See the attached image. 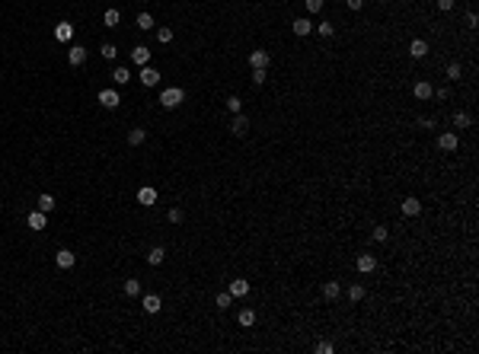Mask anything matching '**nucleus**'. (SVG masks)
I'll use <instances>...</instances> for the list:
<instances>
[{"label":"nucleus","instance_id":"obj_1","mask_svg":"<svg viewBox=\"0 0 479 354\" xmlns=\"http://www.w3.org/2000/svg\"><path fill=\"white\" fill-rule=\"evenodd\" d=\"M182 102H185V90H182V86H166V90L160 93V106L163 108H179Z\"/></svg>","mask_w":479,"mask_h":354},{"label":"nucleus","instance_id":"obj_2","mask_svg":"<svg viewBox=\"0 0 479 354\" xmlns=\"http://www.w3.org/2000/svg\"><path fill=\"white\" fill-rule=\"evenodd\" d=\"M438 147H441L444 153H454L457 147H460V138H457L454 131H444V134H438Z\"/></svg>","mask_w":479,"mask_h":354},{"label":"nucleus","instance_id":"obj_3","mask_svg":"<svg viewBox=\"0 0 479 354\" xmlns=\"http://www.w3.org/2000/svg\"><path fill=\"white\" fill-rule=\"evenodd\" d=\"M99 106H103V108H118L121 106L118 90H99Z\"/></svg>","mask_w":479,"mask_h":354},{"label":"nucleus","instance_id":"obj_4","mask_svg":"<svg viewBox=\"0 0 479 354\" xmlns=\"http://www.w3.org/2000/svg\"><path fill=\"white\" fill-rule=\"evenodd\" d=\"M26 223H29V230H45V223H48V214H45V211H29V214H26Z\"/></svg>","mask_w":479,"mask_h":354},{"label":"nucleus","instance_id":"obj_5","mask_svg":"<svg viewBox=\"0 0 479 354\" xmlns=\"http://www.w3.org/2000/svg\"><path fill=\"white\" fill-rule=\"evenodd\" d=\"M67 64H71V67L86 64V48H83V45H71V48H67Z\"/></svg>","mask_w":479,"mask_h":354},{"label":"nucleus","instance_id":"obj_6","mask_svg":"<svg viewBox=\"0 0 479 354\" xmlns=\"http://www.w3.org/2000/svg\"><path fill=\"white\" fill-rule=\"evenodd\" d=\"M400 208H403V214H406V217H419V214H422V201L415 198V195L403 198V204H400Z\"/></svg>","mask_w":479,"mask_h":354},{"label":"nucleus","instance_id":"obj_7","mask_svg":"<svg viewBox=\"0 0 479 354\" xmlns=\"http://www.w3.org/2000/svg\"><path fill=\"white\" fill-rule=\"evenodd\" d=\"M428 42H425V38H412V42H409V54H412L415 61H422V58H428Z\"/></svg>","mask_w":479,"mask_h":354},{"label":"nucleus","instance_id":"obj_8","mask_svg":"<svg viewBox=\"0 0 479 354\" xmlns=\"http://www.w3.org/2000/svg\"><path fill=\"white\" fill-rule=\"evenodd\" d=\"M141 306H144V313H150V316H153V313L163 310V300H160L157 294H144V297H141Z\"/></svg>","mask_w":479,"mask_h":354},{"label":"nucleus","instance_id":"obj_9","mask_svg":"<svg viewBox=\"0 0 479 354\" xmlns=\"http://www.w3.org/2000/svg\"><path fill=\"white\" fill-rule=\"evenodd\" d=\"M249 131V118L243 112H237L233 115V121H230V134H237V138H243V134Z\"/></svg>","mask_w":479,"mask_h":354},{"label":"nucleus","instance_id":"obj_10","mask_svg":"<svg viewBox=\"0 0 479 354\" xmlns=\"http://www.w3.org/2000/svg\"><path fill=\"white\" fill-rule=\"evenodd\" d=\"M141 83H144V86H157L160 83V71L150 67V64H144V67H141Z\"/></svg>","mask_w":479,"mask_h":354},{"label":"nucleus","instance_id":"obj_11","mask_svg":"<svg viewBox=\"0 0 479 354\" xmlns=\"http://www.w3.org/2000/svg\"><path fill=\"white\" fill-rule=\"evenodd\" d=\"M55 262H58V268H74V265H77V255H74V249H58Z\"/></svg>","mask_w":479,"mask_h":354},{"label":"nucleus","instance_id":"obj_12","mask_svg":"<svg viewBox=\"0 0 479 354\" xmlns=\"http://www.w3.org/2000/svg\"><path fill=\"white\" fill-rule=\"evenodd\" d=\"M291 32L294 35H310V32H313V23H310V16H297L291 23Z\"/></svg>","mask_w":479,"mask_h":354},{"label":"nucleus","instance_id":"obj_13","mask_svg":"<svg viewBox=\"0 0 479 354\" xmlns=\"http://www.w3.org/2000/svg\"><path fill=\"white\" fill-rule=\"evenodd\" d=\"M55 38H58V42H71V38H74V23L61 19V23L55 26Z\"/></svg>","mask_w":479,"mask_h":354},{"label":"nucleus","instance_id":"obj_14","mask_svg":"<svg viewBox=\"0 0 479 354\" xmlns=\"http://www.w3.org/2000/svg\"><path fill=\"white\" fill-rule=\"evenodd\" d=\"M412 96L425 102V99H431V96H435V86H431V83H428V80H419V83H415V86H412Z\"/></svg>","mask_w":479,"mask_h":354},{"label":"nucleus","instance_id":"obj_15","mask_svg":"<svg viewBox=\"0 0 479 354\" xmlns=\"http://www.w3.org/2000/svg\"><path fill=\"white\" fill-rule=\"evenodd\" d=\"M138 204H144V208H150V204H157V188H153V185H144V188H138Z\"/></svg>","mask_w":479,"mask_h":354},{"label":"nucleus","instance_id":"obj_16","mask_svg":"<svg viewBox=\"0 0 479 354\" xmlns=\"http://www.w3.org/2000/svg\"><path fill=\"white\" fill-rule=\"evenodd\" d=\"M268 51H262V48H256V51H249V67H268Z\"/></svg>","mask_w":479,"mask_h":354},{"label":"nucleus","instance_id":"obj_17","mask_svg":"<svg viewBox=\"0 0 479 354\" xmlns=\"http://www.w3.org/2000/svg\"><path fill=\"white\" fill-rule=\"evenodd\" d=\"M374 268H377V258L368 255V252H361V255H358V271H361V275H370Z\"/></svg>","mask_w":479,"mask_h":354},{"label":"nucleus","instance_id":"obj_18","mask_svg":"<svg viewBox=\"0 0 479 354\" xmlns=\"http://www.w3.org/2000/svg\"><path fill=\"white\" fill-rule=\"evenodd\" d=\"M131 61H134V64H141V67L150 64V48H147V45H138V48L131 51Z\"/></svg>","mask_w":479,"mask_h":354},{"label":"nucleus","instance_id":"obj_19","mask_svg":"<svg viewBox=\"0 0 479 354\" xmlns=\"http://www.w3.org/2000/svg\"><path fill=\"white\" fill-rule=\"evenodd\" d=\"M249 294V281H243V278H237V281H230V297L237 300V297H246Z\"/></svg>","mask_w":479,"mask_h":354},{"label":"nucleus","instance_id":"obj_20","mask_svg":"<svg viewBox=\"0 0 479 354\" xmlns=\"http://www.w3.org/2000/svg\"><path fill=\"white\" fill-rule=\"evenodd\" d=\"M339 294H342L339 281H326V284H323V297H326V300H339Z\"/></svg>","mask_w":479,"mask_h":354},{"label":"nucleus","instance_id":"obj_21","mask_svg":"<svg viewBox=\"0 0 479 354\" xmlns=\"http://www.w3.org/2000/svg\"><path fill=\"white\" fill-rule=\"evenodd\" d=\"M103 23H106V26H109V29H115V26L121 23V13L115 10V6H109V10H106V13H103Z\"/></svg>","mask_w":479,"mask_h":354},{"label":"nucleus","instance_id":"obj_22","mask_svg":"<svg viewBox=\"0 0 479 354\" xmlns=\"http://www.w3.org/2000/svg\"><path fill=\"white\" fill-rule=\"evenodd\" d=\"M144 138H147L144 128H131V131H128V144H131V147H141V144H144Z\"/></svg>","mask_w":479,"mask_h":354},{"label":"nucleus","instance_id":"obj_23","mask_svg":"<svg viewBox=\"0 0 479 354\" xmlns=\"http://www.w3.org/2000/svg\"><path fill=\"white\" fill-rule=\"evenodd\" d=\"M163 258H166V249L163 246H153L150 252H147V265H160Z\"/></svg>","mask_w":479,"mask_h":354},{"label":"nucleus","instance_id":"obj_24","mask_svg":"<svg viewBox=\"0 0 479 354\" xmlns=\"http://www.w3.org/2000/svg\"><path fill=\"white\" fill-rule=\"evenodd\" d=\"M237 322H240V325H246V329H249V325H256V310H249V306H246V310H240Z\"/></svg>","mask_w":479,"mask_h":354},{"label":"nucleus","instance_id":"obj_25","mask_svg":"<svg viewBox=\"0 0 479 354\" xmlns=\"http://www.w3.org/2000/svg\"><path fill=\"white\" fill-rule=\"evenodd\" d=\"M38 211H45V214H51V211H55V198H51V195L48 192H45V195H38Z\"/></svg>","mask_w":479,"mask_h":354},{"label":"nucleus","instance_id":"obj_26","mask_svg":"<svg viewBox=\"0 0 479 354\" xmlns=\"http://www.w3.org/2000/svg\"><path fill=\"white\" fill-rule=\"evenodd\" d=\"M112 80H115L118 86H125L128 80H131V71H128V67H115V71H112Z\"/></svg>","mask_w":479,"mask_h":354},{"label":"nucleus","instance_id":"obj_27","mask_svg":"<svg viewBox=\"0 0 479 354\" xmlns=\"http://www.w3.org/2000/svg\"><path fill=\"white\" fill-rule=\"evenodd\" d=\"M138 29H144V32L153 29V16H150V13H138Z\"/></svg>","mask_w":479,"mask_h":354},{"label":"nucleus","instance_id":"obj_28","mask_svg":"<svg viewBox=\"0 0 479 354\" xmlns=\"http://www.w3.org/2000/svg\"><path fill=\"white\" fill-rule=\"evenodd\" d=\"M265 80H268V67H253V83L262 86Z\"/></svg>","mask_w":479,"mask_h":354},{"label":"nucleus","instance_id":"obj_29","mask_svg":"<svg viewBox=\"0 0 479 354\" xmlns=\"http://www.w3.org/2000/svg\"><path fill=\"white\" fill-rule=\"evenodd\" d=\"M460 77H463L460 64H457V61H450V64H447V80H454V83H457V80H460Z\"/></svg>","mask_w":479,"mask_h":354},{"label":"nucleus","instance_id":"obj_30","mask_svg":"<svg viewBox=\"0 0 479 354\" xmlns=\"http://www.w3.org/2000/svg\"><path fill=\"white\" fill-rule=\"evenodd\" d=\"M470 125H473V118H470L467 112H457L454 115V128H470Z\"/></svg>","mask_w":479,"mask_h":354},{"label":"nucleus","instance_id":"obj_31","mask_svg":"<svg viewBox=\"0 0 479 354\" xmlns=\"http://www.w3.org/2000/svg\"><path fill=\"white\" fill-rule=\"evenodd\" d=\"M370 240H374V243H387V240H390V230H387V227H374Z\"/></svg>","mask_w":479,"mask_h":354},{"label":"nucleus","instance_id":"obj_32","mask_svg":"<svg viewBox=\"0 0 479 354\" xmlns=\"http://www.w3.org/2000/svg\"><path fill=\"white\" fill-rule=\"evenodd\" d=\"M125 294H128V297H138V294H141V281L128 278V281H125Z\"/></svg>","mask_w":479,"mask_h":354},{"label":"nucleus","instance_id":"obj_33","mask_svg":"<svg viewBox=\"0 0 479 354\" xmlns=\"http://www.w3.org/2000/svg\"><path fill=\"white\" fill-rule=\"evenodd\" d=\"M348 300H352V303L364 300V287H361V284H352V287H348Z\"/></svg>","mask_w":479,"mask_h":354},{"label":"nucleus","instance_id":"obj_34","mask_svg":"<svg viewBox=\"0 0 479 354\" xmlns=\"http://www.w3.org/2000/svg\"><path fill=\"white\" fill-rule=\"evenodd\" d=\"M218 310H230V303H233V297H230V290H224V294H218Z\"/></svg>","mask_w":479,"mask_h":354},{"label":"nucleus","instance_id":"obj_35","mask_svg":"<svg viewBox=\"0 0 479 354\" xmlns=\"http://www.w3.org/2000/svg\"><path fill=\"white\" fill-rule=\"evenodd\" d=\"M99 51H103V58H106V61H115V54H118V48H115L112 42H103V48H99Z\"/></svg>","mask_w":479,"mask_h":354},{"label":"nucleus","instance_id":"obj_36","mask_svg":"<svg viewBox=\"0 0 479 354\" xmlns=\"http://www.w3.org/2000/svg\"><path fill=\"white\" fill-rule=\"evenodd\" d=\"M316 32H320V35H323V38H332V32H335V26H332V23H320V26H316Z\"/></svg>","mask_w":479,"mask_h":354},{"label":"nucleus","instance_id":"obj_37","mask_svg":"<svg viewBox=\"0 0 479 354\" xmlns=\"http://www.w3.org/2000/svg\"><path fill=\"white\" fill-rule=\"evenodd\" d=\"M157 38H160V42H173V29H166V26H160V29H157Z\"/></svg>","mask_w":479,"mask_h":354},{"label":"nucleus","instance_id":"obj_38","mask_svg":"<svg viewBox=\"0 0 479 354\" xmlns=\"http://www.w3.org/2000/svg\"><path fill=\"white\" fill-rule=\"evenodd\" d=\"M227 108H230V115H237L240 108H243V99H237V96H230L227 99Z\"/></svg>","mask_w":479,"mask_h":354},{"label":"nucleus","instance_id":"obj_39","mask_svg":"<svg viewBox=\"0 0 479 354\" xmlns=\"http://www.w3.org/2000/svg\"><path fill=\"white\" fill-rule=\"evenodd\" d=\"M166 217H170V223H182V217H185V214H182L179 208H170V214H166Z\"/></svg>","mask_w":479,"mask_h":354},{"label":"nucleus","instance_id":"obj_40","mask_svg":"<svg viewBox=\"0 0 479 354\" xmlns=\"http://www.w3.org/2000/svg\"><path fill=\"white\" fill-rule=\"evenodd\" d=\"M316 351H320V354H332L335 345H332V342H320V345H316Z\"/></svg>","mask_w":479,"mask_h":354},{"label":"nucleus","instance_id":"obj_41","mask_svg":"<svg viewBox=\"0 0 479 354\" xmlns=\"http://www.w3.org/2000/svg\"><path fill=\"white\" fill-rule=\"evenodd\" d=\"M323 10V0H307V13H320Z\"/></svg>","mask_w":479,"mask_h":354},{"label":"nucleus","instance_id":"obj_42","mask_svg":"<svg viewBox=\"0 0 479 354\" xmlns=\"http://www.w3.org/2000/svg\"><path fill=\"white\" fill-rule=\"evenodd\" d=\"M438 10H441V13H450V10H454V0H438Z\"/></svg>","mask_w":479,"mask_h":354},{"label":"nucleus","instance_id":"obj_43","mask_svg":"<svg viewBox=\"0 0 479 354\" xmlns=\"http://www.w3.org/2000/svg\"><path fill=\"white\" fill-rule=\"evenodd\" d=\"M345 6H348V10H355V13H358L361 6H364V0H345Z\"/></svg>","mask_w":479,"mask_h":354},{"label":"nucleus","instance_id":"obj_44","mask_svg":"<svg viewBox=\"0 0 479 354\" xmlns=\"http://www.w3.org/2000/svg\"><path fill=\"white\" fill-rule=\"evenodd\" d=\"M476 23H479V16H476L473 10H470V13H467V26H470V29H476Z\"/></svg>","mask_w":479,"mask_h":354},{"label":"nucleus","instance_id":"obj_45","mask_svg":"<svg viewBox=\"0 0 479 354\" xmlns=\"http://www.w3.org/2000/svg\"><path fill=\"white\" fill-rule=\"evenodd\" d=\"M435 96H438V99H447L450 90H447V86H441V90H435Z\"/></svg>","mask_w":479,"mask_h":354},{"label":"nucleus","instance_id":"obj_46","mask_svg":"<svg viewBox=\"0 0 479 354\" xmlns=\"http://www.w3.org/2000/svg\"><path fill=\"white\" fill-rule=\"evenodd\" d=\"M380 3H387V0H380Z\"/></svg>","mask_w":479,"mask_h":354}]
</instances>
